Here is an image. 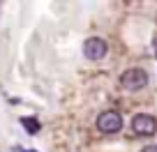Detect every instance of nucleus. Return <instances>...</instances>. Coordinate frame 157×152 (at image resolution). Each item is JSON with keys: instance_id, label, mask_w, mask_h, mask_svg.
Wrapping results in <instances>:
<instances>
[{"instance_id": "nucleus-1", "label": "nucleus", "mask_w": 157, "mask_h": 152, "mask_svg": "<svg viewBox=\"0 0 157 152\" xmlns=\"http://www.w3.org/2000/svg\"><path fill=\"white\" fill-rule=\"evenodd\" d=\"M120 85H123V90H127V92H136V90H141V88L148 85V74L143 72L141 67L125 69V72L120 74Z\"/></svg>"}, {"instance_id": "nucleus-2", "label": "nucleus", "mask_w": 157, "mask_h": 152, "mask_svg": "<svg viewBox=\"0 0 157 152\" xmlns=\"http://www.w3.org/2000/svg\"><path fill=\"white\" fill-rule=\"evenodd\" d=\"M97 129L102 134H118L120 129H123V115L118 111H104L99 113V118H97Z\"/></svg>"}, {"instance_id": "nucleus-3", "label": "nucleus", "mask_w": 157, "mask_h": 152, "mask_svg": "<svg viewBox=\"0 0 157 152\" xmlns=\"http://www.w3.org/2000/svg\"><path fill=\"white\" fill-rule=\"evenodd\" d=\"M132 132L136 136H152L157 132V120L148 113H139L132 118Z\"/></svg>"}, {"instance_id": "nucleus-4", "label": "nucleus", "mask_w": 157, "mask_h": 152, "mask_svg": "<svg viewBox=\"0 0 157 152\" xmlns=\"http://www.w3.org/2000/svg\"><path fill=\"white\" fill-rule=\"evenodd\" d=\"M106 53H109V44L104 39H99V37H90L83 44V55L88 60H102Z\"/></svg>"}, {"instance_id": "nucleus-5", "label": "nucleus", "mask_w": 157, "mask_h": 152, "mask_svg": "<svg viewBox=\"0 0 157 152\" xmlns=\"http://www.w3.org/2000/svg\"><path fill=\"white\" fill-rule=\"evenodd\" d=\"M21 127L33 136V134L39 132V120H35V118H21Z\"/></svg>"}, {"instance_id": "nucleus-6", "label": "nucleus", "mask_w": 157, "mask_h": 152, "mask_svg": "<svg viewBox=\"0 0 157 152\" xmlns=\"http://www.w3.org/2000/svg\"><path fill=\"white\" fill-rule=\"evenodd\" d=\"M141 152H157V145H146Z\"/></svg>"}, {"instance_id": "nucleus-7", "label": "nucleus", "mask_w": 157, "mask_h": 152, "mask_svg": "<svg viewBox=\"0 0 157 152\" xmlns=\"http://www.w3.org/2000/svg\"><path fill=\"white\" fill-rule=\"evenodd\" d=\"M152 51H155V58H157V37H155V42H152Z\"/></svg>"}, {"instance_id": "nucleus-8", "label": "nucleus", "mask_w": 157, "mask_h": 152, "mask_svg": "<svg viewBox=\"0 0 157 152\" xmlns=\"http://www.w3.org/2000/svg\"><path fill=\"white\" fill-rule=\"evenodd\" d=\"M23 152H37V150H23Z\"/></svg>"}]
</instances>
